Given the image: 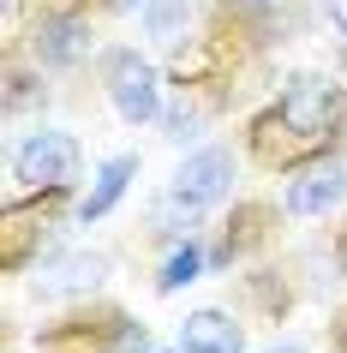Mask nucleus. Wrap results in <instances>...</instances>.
Returning <instances> with one entry per match:
<instances>
[{
    "instance_id": "1",
    "label": "nucleus",
    "mask_w": 347,
    "mask_h": 353,
    "mask_svg": "<svg viewBox=\"0 0 347 353\" xmlns=\"http://www.w3.org/2000/svg\"><path fill=\"white\" fill-rule=\"evenodd\" d=\"M341 120H347L341 90L317 72H299L281 90V102L252 120V156L264 168H293V162H306V156H317V150H329V138L341 132Z\"/></svg>"
},
{
    "instance_id": "2",
    "label": "nucleus",
    "mask_w": 347,
    "mask_h": 353,
    "mask_svg": "<svg viewBox=\"0 0 347 353\" xmlns=\"http://www.w3.org/2000/svg\"><path fill=\"white\" fill-rule=\"evenodd\" d=\"M144 323H132L120 312L102 317H66L37 341V353H144Z\"/></svg>"
},
{
    "instance_id": "3",
    "label": "nucleus",
    "mask_w": 347,
    "mask_h": 353,
    "mask_svg": "<svg viewBox=\"0 0 347 353\" xmlns=\"http://www.w3.org/2000/svg\"><path fill=\"white\" fill-rule=\"evenodd\" d=\"M12 180L24 192H66L78 180V138L72 132H30L12 156Z\"/></svg>"
},
{
    "instance_id": "4",
    "label": "nucleus",
    "mask_w": 347,
    "mask_h": 353,
    "mask_svg": "<svg viewBox=\"0 0 347 353\" xmlns=\"http://www.w3.org/2000/svg\"><path fill=\"white\" fill-rule=\"evenodd\" d=\"M108 96H114V108H120V120L144 126V120H156V108H162V78H156L150 60H138L132 48H120V54H108Z\"/></svg>"
},
{
    "instance_id": "5",
    "label": "nucleus",
    "mask_w": 347,
    "mask_h": 353,
    "mask_svg": "<svg viewBox=\"0 0 347 353\" xmlns=\"http://www.w3.org/2000/svg\"><path fill=\"white\" fill-rule=\"evenodd\" d=\"M228 186H234V156H228V150H198V156H186L180 174H174V204L192 216V210L216 204Z\"/></svg>"
},
{
    "instance_id": "6",
    "label": "nucleus",
    "mask_w": 347,
    "mask_h": 353,
    "mask_svg": "<svg viewBox=\"0 0 347 353\" xmlns=\"http://www.w3.org/2000/svg\"><path fill=\"white\" fill-rule=\"evenodd\" d=\"M90 19L84 12H42L37 37H30V48H37L42 66H78V60L90 54Z\"/></svg>"
},
{
    "instance_id": "7",
    "label": "nucleus",
    "mask_w": 347,
    "mask_h": 353,
    "mask_svg": "<svg viewBox=\"0 0 347 353\" xmlns=\"http://www.w3.org/2000/svg\"><path fill=\"white\" fill-rule=\"evenodd\" d=\"M341 198H347V168L341 162H317L288 186V216H329Z\"/></svg>"
},
{
    "instance_id": "8",
    "label": "nucleus",
    "mask_w": 347,
    "mask_h": 353,
    "mask_svg": "<svg viewBox=\"0 0 347 353\" xmlns=\"http://www.w3.org/2000/svg\"><path fill=\"white\" fill-rule=\"evenodd\" d=\"M102 276H108V263L96 258V252H66V258H54V263H42V270H37V294H42V299L90 294Z\"/></svg>"
},
{
    "instance_id": "9",
    "label": "nucleus",
    "mask_w": 347,
    "mask_h": 353,
    "mask_svg": "<svg viewBox=\"0 0 347 353\" xmlns=\"http://www.w3.org/2000/svg\"><path fill=\"white\" fill-rule=\"evenodd\" d=\"M186 353H246V330H239L228 312H192L180 330Z\"/></svg>"
},
{
    "instance_id": "10",
    "label": "nucleus",
    "mask_w": 347,
    "mask_h": 353,
    "mask_svg": "<svg viewBox=\"0 0 347 353\" xmlns=\"http://www.w3.org/2000/svg\"><path fill=\"white\" fill-rule=\"evenodd\" d=\"M48 234V210L42 204H12L6 210V228H0V263L6 270H24L30 263V245Z\"/></svg>"
},
{
    "instance_id": "11",
    "label": "nucleus",
    "mask_w": 347,
    "mask_h": 353,
    "mask_svg": "<svg viewBox=\"0 0 347 353\" xmlns=\"http://www.w3.org/2000/svg\"><path fill=\"white\" fill-rule=\"evenodd\" d=\"M132 174H138V156H108V162L96 168V186H90V198L78 204V216H84V222H102V216L126 198Z\"/></svg>"
},
{
    "instance_id": "12",
    "label": "nucleus",
    "mask_w": 347,
    "mask_h": 353,
    "mask_svg": "<svg viewBox=\"0 0 347 353\" xmlns=\"http://www.w3.org/2000/svg\"><path fill=\"white\" fill-rule=\"evenodd\" d=\"M270 210L264 204H246V210H234V222H228V240H221V258H239V252H252L264 234H270Z\"/></svg>"
},
{
    "instance_id": "13",
    "label": "nucleus",
    "mask_w": 347,
    "mask_h": 353,
    "mask_svg": "<svg viewBox=\"0 0 347 353\" xmlns=\"http://www.w3.org/2000/svg\"><path fill=\"white\" fill-rule=\"evenodd\" d=\"M186 19H192V0H150L144 6V24H150L156 42H180Z\"/></svg>"
},
{
    "instance_id": "14",
    "label": "nucleus",
    "mask_w": 347,
    "mask_h": 353,
    "mask_svg": "<svg viewBox=\"0 0 347 353\" xmlns=\"http://www.w3.org/2000/svg\"><path fill=\"white\" fill-rule=\"evenodd\" d=\"M198 270H204V252L192 240L180 245V252H174V258L162 263V276H156V288H162V294H180L186 281H198Z\"/></svg>"
},
{
    "instance_id": "15",
    "label": "nucleus",
    "mask_w": 347,
    "mask_h": 353,
    "mask_svg": "<svg viewBox=\"0 0 347 353\" xmlns=\"http://www.w3.org/2000/svg\"><path fill=\"white\" fill-rule=\"evenodd\" d=\"M234 6H239V12H246L252 24H264V30H275V24L288 19V6H293V0H234Z\"/></svg>"
},
{
    "instance_id": "16",
    "label": "nucleus",
    "mask_w": 347,
    "mask_h": 353,
    "mask_svg": "<svg viewBox=\"0 0 347 353\" xmlns=\"http://www.w3.org/2000/svg\"><path fill=\"white\" fill-rule=\"evenodd\" d=\"M168 138H174V144H186V138H198V114L174 108V114H168Z\"/></svg>"
},
{
    "instance_id": "17",
    "label": "nucleus",
    "mask_w": 347,
    "mask_h": 353,
    "mask_svg": "<svg viewBox=\"0 0 347 353\" xmlns=\"http://www.w3.org/2000/svg\"><path fill=\"white\" fill-rule=\"evenodd\" d=\"M324 6H329V24L347 37V0H324Z\"/></svg>"
},
{
    "instance_id": "18",
    "label": "nucleus",
    "mask_w": 347,
    "mask_h": 353,
    "mask_svg": "<svg viewBox=\"0 0 347 353\" xmlns=\"http://www.w3.org/2000/svg\"><path fill=\"white\" fill-rule=\"evenodd\" d=\"M84 0H48V12H78Z\"/></svg>"
},
{
    "instance_id": "19",
    "label": "nucleus",
    "mask_w": 347,
    "mask_h": 353,
    "mask_svg": "<svg viewBox=\"0 0 347 353\" xmlns=\"http://www.w3.org/2000/svg\"><path fill=\"white\" fill-rule=\"evenodd\" d=\"M108 6H120V12H132V6H150V0H108Z\"/></svg>"
},
{
    "instance_id": "20",
    "label": "nucleus",
    "mask_w": 347,
    "mask_h": 353,
    "mask_svg": "<svg viewBox=\"0 0 347 353\" xmlns=\"http://www.w3.org/2000/svg\"><path fill=\"white\" fill-rule=\"evenodd\" d=\"M335 341H341V347H347V312H341V323H335Z\"/></svg>"
},
{
    "instance_id": "21",
    "label": "nucleus",
    "mask_w": 347,
    "mask_h": 353,
    "mask_svg": "<svg viewBox=\"0 0 347 353\" xmlns=\"http://www.w3.org/2000/svg\"><path fill=\"white\" fill-rule=\"evenodd\" d=\"M335 258H341V270H347V228H341V245H335Z\"/></svg>"
},
{
    "instance_id": "22",
    "label": "nucleus",
    "mask_w": 347,
    "mask_h": 353,
    "mask_svg": "<svg viewBox=\"0 0 347 353\" xmlns=\"http://www.w3.org/2000/svg\"><path fill=\"white\" fill-rule=\"evenodd\" d=\"M270 353H306V347H293V341H281V347H270Z\"/></svg>"
},
{
    "instance_id": "23",
    "label": "nucleus",
    "mask_w": 347,
    "mask_h": 353,
    "mask_svg": "<svg viewBox=\"0 0 347 353\" xmlns=\"http://www.w3.org/2000/svg\"><path fill=\"white\" fill-rule=\"evenodd\" d=\"M6 6H19V0H6Z\"/></svg>"
}]
</instances>
